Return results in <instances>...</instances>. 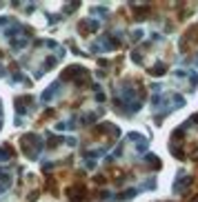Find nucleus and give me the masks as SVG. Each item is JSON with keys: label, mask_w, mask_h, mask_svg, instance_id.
<instances>
[{"label": "nucleus", "mask_w": 198, "mask_h": 202, "mask_svg": "<svg viewBox=\"0 0 198 202\" xmlns=\"http://www.w3.org/2000/svg\"><path fill=\"white\" fill-rule=\"evenodd\" d=\"M0 75H5V67L3 65H0Z\"/></svg>", "instance_id": "f03ea898"}, {"label": "nucleus", "mask_w": 198, "mask_h": 202, "mask_svg": "<svg viewBox=\"0 0 198 202\" xmlns=\"http://www.w3.org/2000/svg\"><path fill=\"white\" fill-rule=\"evenodd\" d=\"M60 87H62L60 82H54L51 87H49V89H47V91L40 96V102H51V100H54V98L60 93Z\"/></svg>", "instance_id": "f257e3e1"}, {"label": "nucleus", "mask_w": 198, "mask_h": 202, "mask_svg": "<svg viewBox=\"0 0 198 202\" xmlns=\"http://www.w3.org/2000/svg\"><path fill=\"white\" fill-rule=\"evenodd\" d=\"M196 67H198V58H196Z\"/></svg>", "instance_id": "7ed1b4c3"}]
</instances>
